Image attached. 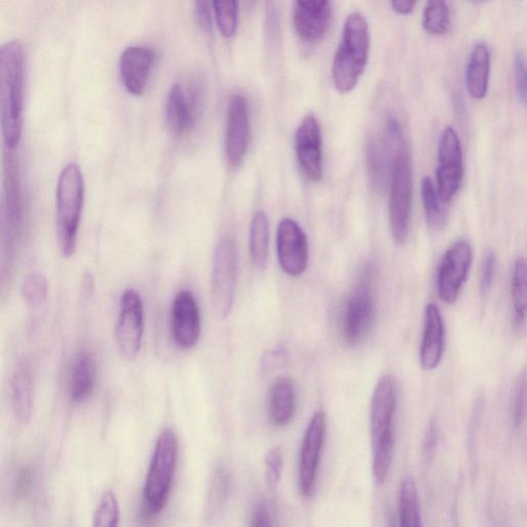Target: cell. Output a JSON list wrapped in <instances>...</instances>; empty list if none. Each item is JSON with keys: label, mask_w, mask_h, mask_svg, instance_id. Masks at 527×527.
<instances>
[{"label": "cell", "mask_w": 527, "mask_h": 527, "mask_svg": "<svg viewBox=\"0 0 527 527\" xmlns=\"http://www.w3.org/2000/svg\"><path fill=\"white\" fill-rule=\"evenodd\" d=\"M3 170L6 216L11 229L16 231L19 229L22 222L23 206L19 164L15 149H5Z\"/></svg>", "instance_id": "cell-20"}, {"label": "cell", "mask_w": 527, "mask_h": 527, "mask_svg": "<svg viewBox=\"0 0 527 527\" xmlns=\"http://www.w3.org/2000/svg\"><path fill=\"white\" fill-rule=\"evenodd\" d=\"M437 168V192L444 204L461 189L464 179V157L459 134L447 127L440 138Z\"/></svg>", "instance_id": "cell-9"}, {"label": "cell", "mask_w": 527, "mask_h": 527, "mask_svg": "<svg viewBox=\"0 0 527 527\" xmlns=\"http://www.w3.org/2000/svg\"><path fill=\"white\" fill-rule=\"evenodd\" d=\"M473 263V249L467 241H458L444 254L437 274L440 299L447 304L458 301Z\"/></svg>", "instance_id": "cell-10"}, {"label": "cell", "mask_w": 527, "mask_h": 527, "mask_svg": "<svg viewBox=\"0 0 527 527\" xmlns=\"http://www.w3.org/2000/svg\"><path fill=\"white\" fill-rule=\"evenodd\" d=\"M269 245V223L263 212H258L252 223L250 251L254 265L264 269L267 263Z\"/></svg>", "instance_id": "cell-29"}, {"label": "cell", "mask_w": 527, "mask_h": 527, "mask_svg": "<svg viewBox=\"0 0 527 527\" xmlns=\"http://www.w3.org/2000/svg\"><path fill=\"white\" fill-rule=\"evenodd\" d=\"M376 313L375 274L368 265L362 270L342 309L340 331L347 346L356 347L367 338L375 324Z\"/></svg>", "instance_id": "cell-5"}, {"label": "cell", "mask_w": 527, "mask_h": 527, "mask_svg": "<svg viewBox=\"0 0 527 527\" xmlns=\"http://www.w3.org/2000/svg\"><path fill=\"white\" fill-rule=\"evenodd\" d=\"M392 8L394 11L401 15H407L413 12L416 3L415 2H406V0H397V2H392Z\"/></svg>", "instance_id": "cell-41"}, {"label": "cell", "mask_w": 527, "mask_h": 527, "mask_svg": "<svg viewBox=\"0 0 527 527\" xmlns=\"http://www.w3.org/2000/svg\"><path fill=\"white\" fill-rule=\"evenodd\" d=\"M370 52L369 25L364 15L350 14L343 26L341 43L332 66L335 88L340 93L354 90L365 72Z\"/></svg>", "instance_id": "cell-3"}, {"label": "cell", "mask_w": 527, "mask_h": 527, "mask_svg": "<svg viewBox=\"0 0 527 527\" xmlns=\"http://www.w3.org/2000/svg\"><path fill=\"white\" fill-rule=\"evenodd\" d=\"M12 403L16 417L25 423L32 412L33 379L30 365L21 361L16 367L12 380Z\"/></svg>", "instance_id": "cell-23"}, {"label": "cell", "mask_w": 527, "mask_h": 527, "mask_svg": "<svg viewBox=\"0 0 527 527\" xmlns=\"http://www.w3.org/2000/svg\"><path fill=\"white\" fill-rule=\"evenodd\" d=\"M166 119L171 131L185 134L194 126L195 116L180 85H174L166 102Z\"/></svg>", "instance_id": "cell-24"}, {"label": "cell", "mask_w": 527, "mask_h": 527, "mask_svg": "<svg viewBox=\"0 0 527 527\" xmlns=\"http://www.w3.org/2000/svg\"><path fill=\"white\" fill-rule=\"evenodd\" d=\"M397 407V381L391 375H384L376 383L370 405L373 477L378 485L388 479L393 464Z\"/></svg>", "instance_id": "cell-2"}, {"label": "cell", "mask_w": 527, "mask_h": 527, "mask_svg": "<svg viewBox=\"0 0 527 527\" xmlns=\"http://www.w3.org/2000/svg\"><path fill=\"white\" fill-rule=\"evenodd\" d=\"M25 52L20 41L0 47V129L6 148L15 149L23 129Z\"/></svg>", "instance_id": "cell-1"}, {"label": "cell", "mask_w": 527, "mask_h": 527, "mask_svg": "<svg viewBox=\"0 0 527 527\" xmlns=\"http://www.w3.org/2000/svg\"><path fill=\"white\" fill-rule=\"evenodd\" d=\"M399 522L400 527H423L421 525L417 486L411 477H406L401 483Z\"/></svg>", "instance_id": "cell-26"}, {"label": "cell", "mask_w": 527, "mask_h": 527, "mask_svg": "<svg viewBox=\"0 0 527 527\" xmlns=\"http://www.w3.org/2000/svg\"><path fill=\"white\" fill-rule=\"evenodd\" d=\"M391 166L390 223L397 245H404L409 237L412 209V170L408 148L403 135L397 139Z\"/></svg>", "instance_id": "cell-7"}, {"label": "cell", "mask_w": 527, "mask_h": 527, "mask_svg": "<svg viewBox=\"0 0 527 527\" xmlns=\"http://www.w3.org/2000/svg\"><path fill=\"white\" fill-rule=\"evenodd\" d=\"M276 247L279 264L288 275L299 277L306 271L309 244L297 222L287 218L279 223Z\"/></svg>", "instance_id": "cell-13"}, {"label": "cell", "mask_w": 527, "mask_h": 527, "mask_svg": "<svg viewBox=\"0 0 527 527\" xmlns=\"http://www.w3.org/2000/svg\"><path fill=\"white\" fill-rule=\"evenodd\" d=\"M445 345V325L442 313L435 303L427 305L423 339L419 349V363L427 371L440 365Z\"/></svg>", "instance_id": "cell-18"}, {"label": "cell", "mask_w": 527, "mask_h": 527, "mask_svg": "<svg viewBox=\"0 0 527 527\" xmlns=\"http://www.w3.org/2000/svg\"><path fill=\"white\" fill-rule=\"evenodd\" d=\"M497 270V255L494 252H488L484 257L481 270L480 290L482 295L488 294L491 288H493Z\"/></svg>", "instance_id": "cell-35"}, {"label": "cell", "mask_w": 527, "mask_h": 527, "mask_svg": "<svg viewBox=\"0 0 527 527\" xmlns=\"http://www.w3.org/2000/svg\"><path fill=\"white\" fill-rule=\"evenodd\" d=\"M421 196L428 225L435 231L443 229L447 222L446 204L441 201L436 186L428 177L421 184Z\"/></svg>", "instance_id": "cell-27"}, {"label": "cell", "mask_w": 527, "mask_h": 527, "mask_svg": "<svg viewBox=\"0 0 527 527\" xmlns=\"http://www.w3.org/2000/svg\"><path fill=\"white\" fill-rule=\"evenodd\" d=\"M85 197L81 168L76 163L67 164L57 185V227L59 245L65 258L76 252Z\"/></svg>", "instance_id": "cell-4"}, {"label": "cell", "mask_w": 527, "mask_h": 527, "mask_svg": "<svg viewBox=\"0 0 527 527\" xmlns=\"http://www.w3.org/2000/svg\"><path fill=\"white\" fill-rule=\"evenodd\" d=\"M525 382H526L525 375L522 374L516 384V389H515V394H514L513 417H514V423L517 427L521 425L523 417H524L525 392H526Z\"/></svg>", "instance_id": "cell-36"}, {"label": "cell", "mask_w": 527, "mask_h": 527, "mask_svg": "<svg viewBox=\"0 0 527 527\" xmlns=\"http://www.w3.org/2000/svg\"><path fill=\"white\" fill-rule=\"evenodd\" d=\"M439 441V428L435 420H432L427 430L424 446L423 456L426 462H431L435 458L437 446Z\"/></svg>", "instance_id": "cell-39"}, {"label": "cell", "mask_w": 527, "mask_h": 527, "mask_svg": "<svg viewBox=\"0 0 527 527\" xmlns=\"http://www.w3.org/2000/svg\"><path fill=\"white\" fill-rule=\"evenodd\" d=\"M490 74V51L486 44L478 43L473 48L467 65L466 83L470 95L483 99L488 90Z\"/></svg>", "instance_id": "cell-22"}, {"label": "cell", "mask_w": 527, "mask_h": 527, "mask_svg": "<svg viewBox=\"0 0 527 527\" xmlns=\"http://www.w3.org/2000/svg\"><path fill=\"white\" fill-rule=\"evenodd\" d=\"M22 294L24 299L32 305L43 303L48 294L46 278L39 273L28 275L23 281Z\"/></svg>", "instance_id": "cell-33"}, {"label": "cell", "mask_w": 527, "mask_h": 527, "mask_svg": "<svg viewBox=\"0 0 527 527\" xmlns=\"http://www.w3.org/2000/svg\"><path fill=\"white\" fill-rule=\"evenodd\" d=\"M172 333L175 343L183 349L193 348L201 333L199 307L190 291H182L172 306Z\"/></svg>", "instance_id": "cell-16"}, {"label": "cell", "mask_w": 527, "mask_h": 527, "mask_svg": "<svg viewBox=\"0 0 527 527\" xmlns=\"http://www.w3.org/2000/svg\"><path fill=\"white\" fill-rule=\"evenodd\" d=\"M265 465L269 485L271 487L277 486L281 479V475H283V452L276 447L271 449L266 455Z\"/></svg>", "instance_id": "cell-34"}, {"label": "cell", "mask_w": 527, "mask_h": 527, "mask_svg": "<svg viewBox=\"0 0 527 527\" xmlns=\"http://www.w3.org/2000/svg\"><path fill=\"white\" fill-rule=\"evenodd\" d=\"M514 78L519 99L525 104L526 101V69L524 56L518 52L514 59Z\"/></svg>", "instance_id": "cell-38"}, {"label": "cell", "mask_w": 527, "mask_h": 527, "mask_svg": "<svg viewBox=\"0 0 527 527\" xmlns=\"http://www.w3.org/2000/svg\"><path fill=\"white\" fill-rule=\"evenodd\" d=\"M154 54L144 47L127 48L121 56L120 72L123 84L133 95H142L149 83Z\"/></svg>", "instance_id": "cell-19"}, {"label": "cell", "mask_w": 527, "mask_h": 527, "mask_svg": "<svg viewBox=\"0 0 527 527\" xmlns=\"http://www.w3.org/2000/svg\"><path fill=\"white\" fill-rule=\"evenodd\" d=\"M237 271L236 241L231 236H225L220 240L216 250L212 279L213 305L217 315L222 319L229 315L233 307Z\"/></svg>", "instance_id": "cell-8"}, {"label": "cell", "mask_w": 527, "mask_h": 527, "mask_svg": "<svg viewBox=\"0 0 527 527\" xmlns=\"http://www.w3.org/2000/svg\"><path fill=\"white\" fill-rule=\"evenodd\" d=\"M214 8L222 34L225 38L233 37L238 23V3L216 2Z\"/></svg>", "instance_id": "cell-32"}, {"label": "cell", "mask_w": 527, "mask_h": 527, "mask_svg": "<svg viewBox=\"0 0 527 527\" xmlns=\"http://www.w3.org/2000/svg\"><path fill=\"white\" fill-rule=\"evenodd\" d=\"M526 294V261L524 258H518L513 270L511 296L514 309V323L519 330L525 328Z\"/></svg>", "instance_id": "cell-28"}, {"label": "cell", "mask_w": 527, "mask_h": 527, "mask_svg": "<svg viewBox=\"0 0 527 527\" xmlns=\"http://www.w3.org/2000/svg\"><path fill=\"white\" fill-rule=\"evenodd\" d=\"M144 334L143 300L134 290H127L121 300V311L116 329L118 349L123 358L134 359Z\"/></svg>", "instance_id": "cell-12"}, {"label": "cell", "mask_w": 527, "mask_h": 527, "mask_svg": "<svg viewBox=\"0 0 527 527\" xmlns=\"http://www.w3.org/2000/svg\"><path fill=\"white\" fill-rule=\"evenodd\" d=\"M296 151L299 164L307 178L314 182L323 177L322 132L313 115L306 116L296 134Z\"/></svg>", "instance_id": "cell-15"}, {"label": "cell", "mask_w": 527, "mask_h": 527, "mask_svg": "<svg viewBox=\"0 0 527 527\" xmlns=\"http://www.w3.org/2000/svg\"><path fill=\"white\" fill-rule=\"evenodd\" d=\"M178 461V440L170 429L164 430L156 444L144 489L146 517L160 513L165 507Z\"/></svg>", "instance_id": "cell-6"}, {"label": "cell", "mask_w": 527, "mask_h": 527, "mask_svg": "<svg viewBox=\"0 0 527 527\" xmlns=\"http://www.w3.org/2000/svg\"><path fill=\"white\" fill-rule=\"evenodd\" d=\"M251 527H274L271 508L267 501H259L253 508Z\"/></svg>", "instance_id": "cell-37"}, {"label": "cell", "mask_w": 527, "mask_h": 527, "mask_svg": "<svg viewBox=\"0 0 527 527\" xmlns=\"http://www.w3.org/2000/svg\"><path fill=\"white\" fill-rule=\"evenodd\" d=\"M450 8L446 2H429L424 13V27L434 35H444L450 28Z\"/></svg>", "instance_id": "cell-30"}, {"label": "cell", "mask_w": 527, "mask_h": 527, "mask_svg": "<svg viewBox=\"0 0 527 527\" xmlns=\"http://www.w3.org/2000/svg\"><path fill=\"white\" fill-rule=\"evenodd\" d=\"M268 411L272 424L276 427L289 425L296 412V385L288 376L278 377L268 397Z\"/></svg>", "instance_id": "cell-21"}, {"label": "cell", "mask_w": 527, "mask_h": 527, "mask_svg": "<svg viewBox=\"0 0 527 527\" xmlns=\"http://www.w3.org/2000/svg\"><path fill=\"white\" fill-rule=\"evenodd\" d=\"M332 3L327 0L297 2L294 7V27L300 39L305 42L322 40L330 27Z\"/></svg>", "instance_id": "cell-17"}, {"label": "cell", "mask_w": 527, "mask_h": 527, "mask_svg": "<svg viewBox=\"0 0 527 527\" xmlns=\"http://www.w3.org/2000/svg\"><path fill=\"white\" fill-rule=\"evenodd\" d=\"M326 432V414L324 411H318L309 421L300 451L299 485L304 497H310L313 494Z\"/></svg>", "instance_id": "cell-11"}, {"label": "cell", "mask_w": 527, "mask_h": 527, "mask_svg": "<svg viewBox=\"0 0 527 527\" xmlns=\"http://www.w3.org/2000/svg\"><path fill=\"white\" fill-rule=\"evenodd\" d=\"M226 124V157L231 166H237L248 152L251 135L249 103L242 95L229 98Z\"/></svg>", "instance_id": "cell-14"}, {"label": "cell", "mask_w": 527, "mask_h": 527, "mask_svg": "<svg viewBox=\"0 0 527 527\" xmlns=\"http://www.w3.org/2000/svg\"><path fill=\"white\" fill-rule=\"evenodd\" d=\"M120 508L113 491L104 493L97 507L93 527H119Z\"/></svg>", "instance_id": "cell-31"}, {"label": "cell", "mask_w": 527, "mask_h": 527, "mask_svg": "<svg viewBox=\"0 0 527 527\" xmlns=\"http://www.w3.org/2000/svg\"><path fill=\"white\" fill-rule=\"evenodd\" d=\"M96 385V364L92 356L82 353L76 360L72 379H70V395L75 402L82 403L94 393Z\"/></svg>", "instance_id": "cell-25"}, {"label": "cell", "mask_w": 527, "mask_h": 527, "mask_svg": "<svg viewBox=\"0 0 527 527\" xmlns=\"http://www.w3.org/2000/svg\"><path fill=\"white\" fill-rule=\"evenodd\" d=\"M196 14L201 29L207 34L213 32L212 13H210L209 3H196Z\"/></svg>", "instance_id": "cell-40"}]
</instances>
